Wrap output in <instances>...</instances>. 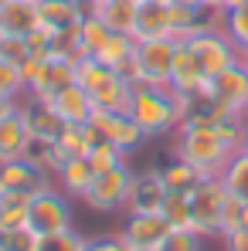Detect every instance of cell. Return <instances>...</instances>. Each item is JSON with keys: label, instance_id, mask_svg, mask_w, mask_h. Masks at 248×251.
I'll return each mask as SVG.
<instances>
[{"label": "cell", "instance_id": "cell-1", "mask_svg": "<svg viewBox=\"0 0 248 251\" xmlns=\"http://www.w3.org/2000/svg\"><path fill=\"white\" fill-rule=\"evenodd\" d=\"M129 116L146 136H164L170 129L180 126V109L170 88H157V85H133V102H129Z\"/></svg>", "mask_w": 248, "mask_h": 251}, {"label": "cell", "instance_id": "cell-2", "mask_svg": "<svg viewBox=\"0 0 248 251\" xmlns=\"http://www.w3.org/2000/svg\"><path fill=\"white\" fill-rule=\"evenodd\" d=\"M173 156L187 160L191 167H197L204 176H221L224 163L231 160V146L214 132V126H204V129H177Z\"/></svg>", "mask_w": 248, "mask_h": 251}, {"label": "cell", "instance_id": "cell-3", "mask_svg": "<svg viewBox=\"0 0 248 251\" xmlns=\"http://www.w3.org/2000/svg\"><path fill=\"white\" fill-rule=\"evenodd\" d=\"M173 54H177V38H150V41H136L133 68H129V75H126V78H129L133 85H157V88H170Z\"/></svg>", "mask_w": 248, "mask_h": 251}, {"label": "cell", "instance_id": "cell-4", "mask_svg": "<svg viewBox=\"0 0 248 251\" xmlns=\"http://www.w3.org/2000/svg\"><path fill=\"white\" fill-rule=\"evenodd\" d=\"M248 102V68L238 61L231 68H224L221 75H214L207 82L204 95H201V105L211 112V119H221V116H242Z\"/></svg>", "mask_w": 248, "mask_h": 251}, {"label": "cell", "instance_id": "cell-5", "mask_svg": "<svg viewBox=\"0 0 248 251\" xmlns=\"http://www.w3.org/2000/svg\"><path fill=\"white\" fill-rule=\"evenodd\" d=\"M191 224L201 238H221V210L228 201V187L221 176H204L191 194Z\"/></svg>", "mask_w": 248, "mask_h": 251}, {"label": "cell", "instance_id": "cell-6", "mask_svg": "<svg viewBox=\"0 0 248 251\" xmlns=\"http://www.w3.org/2000/svg\"><path fill=\"white\" fill-rule=\"evenodd\" d=\"M129 183H133V167L123 163V167H112L106 173H95L92 187L85 190V204L99 214H112V210H123L126 201H129Z\"/></svg>", "mask_w": 248, "mask_h": 251}, {"label": "cell", "instance_id": "cell-7", "mask_svg": "<svg viewBox=\"0 0 248 251\" xmlns=\"http://www.w3.org/2000/svg\"><path fill=\"white\" fill-rule=\"evenodd\" d=\"M31 227L41 238L75 227V210H72L68 194L55 190V187H44L41 194H34V201H31Z\"/></svg>", "mask_w": 248, "mask_h": 251}, {"label": "cell", "instance_id": "cell-8", "mask_svg": "<svg viewBox=\"0 0 248 251\" xmlns=\"http://www.w3.org/2000/svg\"><path fill=\"white\" fill-rule=\"evenodd\" d=\"M191 51L197 54V61H201V68H204L207 78H214V75H221L224 68H231V65H238L242 61V51L235 48V41L218 27V31H207L201 38H191Z\"/></svg>", "mask_w": 248, "mask_h": 251}, {"label": "cell", "instance_id": "cell-9", "mask_svg": "<svg viewBox=\"0 0 248 251\" xmlns=\"http://www.w3.org/2000/svg\"><path fill=\"white\" fill-rule=\"evenodd\" d=\"M119 234L129 251H160L164 238L170 234V221L160 214H129Z\"/></svg>", "mask_w": 248, "mask_h": 251}, {"label": "cell", "instance_id": "cell-10", "mask_svg": "<svg viewBox=\"0 0 248 251\" xmlns=\"http://www.w3.org/2000/svg\"><path fill=\"white\" fill-rule=\"evenodd\" d=\"M88 123L95 126V132H99L102 139H109V143L123 146L126 153H129V150H136V146L146 139V132L136 126V119H133L129 112H109V109H95Z\"/></svg>", "mask_w": 248, "mask_h": 251}, {"label": "cell", "instance_id": "cell-11", "mask_svg": "<svg viewBox=\"0 0 248 251\" xmlns=\"http://www.w3.org/2000/svg\"><path fill=\"white\" fill-rule=\"evenodd\" d=\"M207 78L204 68H201V61H197V54L191 51V44L187 41H177V54H173V72H170V88L173 92H184V95H204L207 88Z\"/></svg>", "mask_w": 248, "mask_h": 251}, {"label": "cell", "instance_id": "cell-12", "mask_svg": "<svg viewBox=\"0 0 248 251\" xmlns=\"http://www.w3.org/2000/svg\"><path fill=\"white\" fill-rule=\"evenodd\" d=\"M164 197H166V187H164L160 170H143V173H133L126 210H129V214H160Z\"/></svg>", "mask_w": 248, "mask_h": 251}, {"label": "cell", "instance_id": "cell-13", "mask_svg": "<svg viewBox=\"0 0 248 251\" xmlns=\"http://www.w3.org/2000/svg\"><path fill=\"white\" fill-rule=\"evenodd\" d=\"M0 187L3 194H41L44 187H51V176L21 156V160L0 163Z\"/></svg>", "mask_w": 248, "mask_h": 251}, {"label": "cell", "instance_id": "cell-14", "mask_svg": "<svg viewBox=\"0 0 248 251\" xmlns=\"http://www.w3.org/2000/svg\"><path fill=\"white\" fill-rule=\"evenodd\" d=\"M65 85H75V61H68V58H48V61H41L34 82L28 85V95L48 102V99H51L55 92H61Z\"/></svg>", "mask_w": 248, "mask_h": 251}, {"label": "cell", "instance_id": "cell-15", "mask_svg": "<svg viewBox=\"0 0 248 251\" xmlns=\"http://www.w3.org/2000/svg\"><path fill=\"white\" fill-rule=\"evenodd\" d=\"M95 109H109V112H129V102H133V82L126 78L123 72H106L99 82L88 88Z\"/></svg>", "mask_w": 248, "mask_h": 251}, {"label": "cell", "instance_id": "cell-16", "mask_svg": "<svg viewBox=\"0 0 248 251\" xmlns=\"http://www.w3.org/2000/svg\"><path fill=\"white\" fill-rule=\"evenodd\" d=\"M48 105L61 116V123H88V119H92V112H95L92 95H88L79 82H75V85H65L61 92H55V95L48 99Z\"/></svg>", "mask_w": 248, "mask_h": 251}, {"label": "cell", "instance_id": "cell-17", "mask_svg": "<svg viewBox=\"0 0 248 251\" xmlns=\"http://www.w3.org/2000/svg\"><path fill=\"white\" fill-rule=\"evenodd\" d=\"M150 38H173L170 27V3H139L136 7V27L133 41H150Z\"/></svg>", "mask_w": 248, "mask_h": 251}, {"label": "cell", "instance_id": "cell-18", "mask_svg": "<svg viewBox=\"0 0 248 251\" xmlns=\"http://www.w3.org/2000/svg\"><path fill=\"white\" fill-rule=\"evenodd\" d=\"M41 27V14H38V3H28V0H10L7 7H0V34H17V38H28L31 31Z\"/></svg>", "mask_w": 248, "mask_h": 251}, {"label": "cell", "instance_id": "cell-19", "mask_svg": "<svg viewBox=\"0 0 248 251\" xmlns=\"http://www.w3.org/2000/svg\"><path fill=\"white\" fill-rule=\"evenodd\" d=\"M21 119L28 126V132H31V139H58V132H61V116L41 102V99H31L28 105H21Z\"/></svg>", "mask_w": 248, "mask_h": 251}, {"label": "cell", "instance_id": "cell-20", "mask_svg": "<svg viewBox=\"0 0 248 251\" xmlns=\"http://www.w3.org/2000/svg\"><path fill=\"white\" fill-rule=\"evenodd\" d=\"M38 14H41L44 27L65 31V27L79 24L85 14H88V3H85V0H41V3H38Z\"/></svg>", "mask_w": 248, "mask_h": 251}, {"label": "cell", "instance_id": "cell-21", "mask_svg": "<svg viewBox=\"0 0 248 251\" xmlns=\"http://www.w3.org/2000/svg\"><path fill=\"white\" fill-rule=\"evenodd\" d=\"M136 7L139 3H119V0H88V10L99 14L106 21L109 31L116 34H129L133 38V27H136Z\"/></svg>", "mask_w": 248, "mask_h": 251}, {"label": "cell", "instance_id": "cell-22", "mask_svg": "<svg viewBox=\"0 0 248 251\" xmlns=\"http://www.w3.org/2000/svg\"><path fill=\"white\" fill-rule=\"evenodd\" d=\"M28 143H31V132H28L24 119H21V109H17L14 116L0 119V163L21 160L24 150H28Z\"/></svg>", "mask_w": 248, "mask_h": 251}, {"label": "cell", "instance_id": "cell-23", "mask_svg": "<svg viewBox=\"0 0 248 251\" xmlns=\"http://www.w3.org/2000/svg\"><path fill=\"white\" fill-rule=\"evenodd\" d=\"M133 54H136V41L129 38V34H109V41L102 44L92 58H99L106 68H112V72H123L129 75V68H133Z\"/></svg>", "mask_w": 248, "mask_h": 251}, {"label": "cell", "instance_id": "cell-24", "mask_svg": "<svg viewBox=\"0 0 248 251\" xmlns=\"http://www.w3.org/2000/svg\"><path fill=\"white\" fill-rule=\"evenodd\" d=\"M92 180H95V170L88 163V156H68L65 167L58 170V183H61V190L68 197H85Z\"/></svg>", "mask_w": 248, "mask_h": 251}, {"label": "cell", "instance_id": "cell-25", "mask_svg": "<svg viewBox=\"0 0 248 251\" xmlns=\"http://www.w3.org/2000/svg\"><path fill=\"white\" fill-rule=\"evenodd\" d=\"M102 136L95 132L92 123H65L58 132V146L65 150V156H88V150L99 143Z\"/></svg>", "mask_w": 248, "mask_h": 251}, {"label": "cell", "instance_id": "cell-26", "mask_svg": "<svg viewBox=\"0 0 248 251\" xmlns=\"http://www.w3.org/2000/svg\"><path fill=\"white\" fill-rule=\"evenodd\" d=\"M24 160H31L34 167H41L48 176H58V170L65 167V150L58 146V139H31L24 150Z\"/></svg>", "mask_w": 248, "mask_h": 251}, {"label": "cell", "instance_id": "cell-27", "mask_svg": "<svg viewBox=\"0 0 248 251\" xmlns=\"http://www.w3.org/2000/svg\"><path fill=\"white\" fill-rule=\"evenodd\" d=\"M160 176H164L166 194H191V190L204 180V173H201V170L191 167L187 160H177V156H173V163L160 167Z\"/></svg>", "mask_w": 248, "mask_h": 251}, {"label": "cell", "instance_id": "cell-28", "mask_svg": "<svg viewBox=\"0 0 248 251\" xmlns=\"http://www.w3.org/2000/svg\"><path fill=\"white\" fill-rule=\"evenodd\" d=\"M109 27H106V21L99 17V14H85L82 21H79V58H92L102 44L109 41Z\"/></svg>", "mask_w": 248, "mask_h": 251}, {"label": "cell", "instance_id": "cell-29", "mask_svg": "<svg viewBox=\"0 0 248 251\" xmlns=\"http://www.w3.org/2000/svg\"><path fill=\"white\" fill-rule=\"evenodd\" d=\"M221 180H224V187H228L231 197H238L242 204H248V153L245 150L231 153V160L221 170Z\"/></svg>", "mask_w": 248, "mask_h": 251}, {"label": "cell", "instance_id": "cell-30", "mask_svg": "<svg viewBox=\"0 0 248 251\" xmlns=\"http://www.w3.org/2000/svg\"><path fill=\"white\" fill-rule=\"evenodd\" d=\"M221 31L235 41L238 51H245V48H248V0L242 3V7L221 14Z\"/></svg>", "mask_w": 248, "mask_h": 251}, {"label": "cell", "instance_id": "cell-31", "mask_svg": "<svg viewBox=\"0 0 248 251\" xmlns=\"http://www.w3.org/2000/svg\"><path fill=\"white\" fill-rule=\"evenodd\" d=\"M88 163H92L95 173H106V170L123 167L126 163V150L116 146V143H109V139H99V143L88 150Z\"/></svg>", "mask_w": 248, "mask_h": 251}, {"label": "cell", "instance_id": "cell-32", "mask_svg": "<svg viewBox=\"0 0 248 251\" xmlns=\"http://www.w3.org/2000/svg\"><path fill=\"white\" fill-rule=\"evenodd\" d=\"M160 217L170 221V227H191L194 231V224H191V197L187 194H166Z\"/></svg>", "mask_w": 248, "mask_h": 251}, {"label": "cell", "instance_id": "cell-33", "mask_svg": "<svg viewBox=\"0 0 248 251\" xmlns=\"http://www.w3.org/2000/svg\"><path fill=\"white\" fill-rule=\"evenodd\" d=\"M0 95L17 99V102H21V95H28V85H24V75H21V65L17 61L0 58Z\"/></svg>", "mask_w": 248, "mask_h": 251}, {"label": "cell", "instance_id": "cell-34", "mask_svg": "<svg viewBox=\"0 0 248 251\" xmlns=\"http://www.w3.org/2000/svg\"><path fill=\"white\" fill-rule=\"evenodd\" d=\"M41 234L34 227H17V231H0V251H38Z\"/></svg>", "mask_w": 248, "mask_h": 251}, {"label": "cell", "instance_id": "cell-35", "mask_svg": "<svg viewBox=\"0 0 248 251\" xmlns=\"http://www.w3.org/2000/svg\"><path fill=\"white\" fill-rule=\"evenodd\" d=\"M214 132L231 146V153H238V150H242V143H245L248 123L242 119V116H221V119H214Z\"/></svg>", "mask_w": 248, "mask_h": 251}, {"label": "cell", "instance_id": "cell-36", "mask_svg": "<svg viewBox=\"0 0 248 251\" xmlns=\"http://www.w3.org/2000/svg\"><path fill=\"white\" fill-rule=\"evenodd\" d=\"M17 227H31V204L3 201L0 204V231H17Z\"/></svg>", "mask_w": 248, "mask_h": 251}, {"label": "cell", "instance_id": "cell-37", "mask_svg": "<svg viewBox=\"0 0 248 251\" xmlns=\"http://www.w3.org/2000/svg\"><path fill=\"white\" fill-rule=\"evenodd\" d=\"M160 251H204V238L191 227H170Z\"/></svg>", "mask_w": 248, "mask_h": 251}, {"label": "cell", "instance_id": "cell-38", "mask_svg": "<svg viewBox=\"0 0 248 251\" xmlns=\"http://www.w3.org/2000/svg\"><path fill=\"white\" fill-rule=\"evenodd\" d=\"M85 245H88V238H82L75 227H68L58 234H44L38 251H85Z\"/></svg>", "mask_w": 248, "mask_h": 251}, {"label": "cell", "instance_id": "cell-39", "mask_svg": "<svg viewBox=\"0 0 248 251\" xmlns=\"http://www.w3.org/2000/svg\"><path fill=\"white\" fill-rule=\"evenodd\" d=\"M245 210H248V204H242L238 197L228 194L224 210H221V238H228V234H235V231L245 227Z\"/></svg>", "mask_w": 248, "mask_h": 251}, {"label": "cell", "instance_id": "cell-40", "mask_svg": "<svg viewBox=\"0 0 248 251\" xmlns=\"http://www.w3.org/2000/svg\"><path fill=\"white\" fill-rule=\"evenodd\" d=\"M0 58L7 61H24L28 58V38H17V34H0Z\"/></svg>", "mask_w": 248, "mask_h": 251}, {"label": "cell", "instance_id": "cell-41", "mask_svg": "<svg viewBox=\"0 0 248 251\" xmlns=\"http://www.w3.org/2000/svg\"><path fill=\"white\" fill-rule=\"evenodd\" d=\"M85 251H129L123 241V234H99V238H88Z\"/></svg>", "mask_w": 248, "mask_h": 251}, {"label": "cell", "instance_id": "cell-42", "mask_svg": "<svg viewBox=\"0 0 248 251\" xmlns=\"http://www.w3.org/2000/svg\"><path fill=\"white\" fill-rule=\"evenodd\" d=\"M224 245H228V251H248V227L235 231V234H228Z\"/></svg>", "mask_w": 248, "mask_h": 251}, {"label": "cell", "instance_id": "cell-43", "mask_svg": "<svg viewBox=\"0 0 248 251\" xmlns=\"http://www.w3.org/2000/svg\"><path fill=\"white\" fill-rule=\"evenodd\" d=\"M17 109H21V102H17V99H7V95H0V119L14 116Z\"/></svg>", "mask_w": 248, "mask_h": 251}, {"label": "cell", "instance_id": "cell-44", "mask_svg": "<svg viewBox=\"0 0 248 251\" xmlns=\"http://www.w3.org/2000/svg\"><path fill=\"white\" fill-rule=\"evenodd\" d=\"M242 3H245V0H221V3H218V10L224 14V10H235V7H242Z\"/></svg>", "mask_w": 248, "mask_h": 251}, {"label": "cell", "instance_id": "cell-45", "mask_svg": "<svg viewBox=\"0 0 248 251\" xmlns=\"http://www.w3.org/2000/svg\"><path fill=\"white\" fill-rule=\"evenodd\" d=\"M173 3H184V7H207V0H173Z\"/></svg>", "mask_w": 248, "mask_h": 251}, {"label": "cell", "instance_id": "cell-46", "mask_svg": "<svg viewBox=\"0 0 248 251\" xmlns=\"http://www.w3.org/2000/svg\"><path fill=\"white\" fill-rule=\"evenodd\" d=\"M242 65H245V68H248V48H245V51H242Z\"/></svg>", "mask_w": 248, "mask_h": 251}, {"label": "cell", "instance_id": "cell-47", "mask_svg": "<svg viewBox=\"0 0 248 251\" xmlns=\"http://www.w3.org/2000/svg\"><path fill=\"white\" fill-rule=\"evenodd\" d=\"M143 3V0H139ZM146 3H173V0H146Z\"/></svg>", "mask_w": 248, "mask_h": 251}, {"label": "cell", "instance_id": "cell-48", "mask_svg": "<svg viewBox=\"0 0 248 251\" xmlns=\"http://www.w3.org/2000/svg\"><path fill=\"white\" fill-rule=\"evenodd\" d=\"M242 119H245V123H248V102H245V109H242Z\"/></svg>", "mask_w": 248, "mask_h": 251}, {"label": "cell", "instance_id": "cell-49", "mask_svg": "<svg viewBox=\"0 0 248 251\" xmlns=\"http://www.w3.org/2000/svg\"><path fill=\"white\" fill-rule=\"evenodd\" d=\"M218 3H221V0H207V7H214V10H218Z\"/></svg>", "mask_w": 248, "mask_h": 251}, {"label": "cell", "instance_id": "cell-50", "mask_svg": "<svg viewBox=\"0 0 248 251\" xmlns=\"http://www.w3.org/2000/svg\"><path fill=\"white\" fill-rule=\"evenodd\" d=\"M242 150H245V153H248V132H245V143H242Z\"/></svg>", "mask_w": 248, "mask_h": 251}, {"label": "cell", "instance_id": "cell-51", "mask_svg": "<svg viewBox=\"0 0 248 251\" xmlns=\"http://www.w3.org/2000/svg\"><path fill=\"white\" fill-rule=\"evenodd\" d=\"M119 3H139V0H119Z\"/></svg>", "mask_w": 248, "mask_h": 251}, {"label": "cell", "instance_id": "cell-52", "mask_svg": "<svg viewBox=\"0 0 248 251\" xmlns=\"http://www.w3.org/2000/svg\"><path fill=\"white\" fill-rule=\"evenodd\" d=\"M7 3H10V0H0V7H7Z\"/></svg>", "mask_w": 248, "mask_h": 251}, {"label": "cell", "instance_id": "cell-53", "mask_svg": "<svg viewBox=\"0 0 248 251\" xmlns=\"http://www.w3.org/2000/svg\"><path fill=\"white\" fill-rule=\"evenodd\" d=\"M0 204H3V187H0Z\"/></svg>", "mask_w": 248, "mask_h": 251}, {"label": "cell", "instance_id": "cell-54", "mask_svg": "<svg viewBox=\"0 0 248 251\" xmlns=\"http://www.w3.org/2000/svg\"><path fill=\"white\" fill-rule=\"evenodd\" d=\"M245 227H248V210H245Z\"/></svg>", "mask_w": 248, "mask_h": 251}, {"label": "cell", "instance_id": "cell-55", "mask_svg": "<svg viewBox=\"0 0 248 251\" xmlns=\"http://www.w3.org/2000/svg\"><path fill=\"white\" fill-rule=\"evenodd\" d=\"M28 3H41V0H28Z\"/></svg>", "mask_w": 248, "mask_h": 251}, {"label": "cell", "instance_id": "cell-56", "mask_svg": "<svg viewBox=\"0 0 248 251\" xmlns=\"http://www.w3.org/2000/svg\"><path fill=\"white\" fill-rule=\"evenodd\" d=\"M85 3H88V0H85Z\"/></svg>", "mask_w": 248, "mask_h": 251}]
</instances>
